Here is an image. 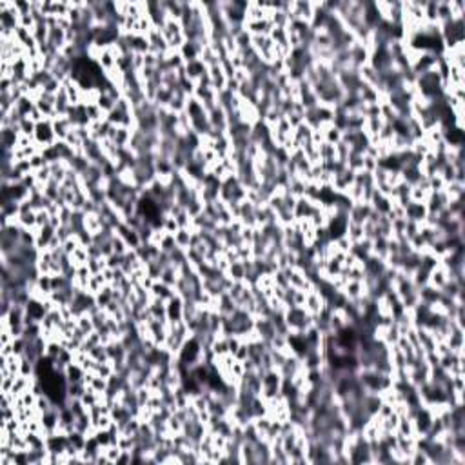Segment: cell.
<instances>
[{
	"mask_svg": "<svg viewBox=\"0 0 465 465\" xmlns=\"http://www.w3.org/2000/svg\"><path fill=\"white\" fill-rule=\"evenodd\" d=\"M184 298L180 296L178 293L173 298H169L166 302V309H168V322L174 324V322H182L184 320Z\"/></svg>",
	"mask_w": 465,
	"mask_h": 465,
	"instance_id": "6da1fadb",
	"label": "cell"
},
{
	"mask_svg": "<svg viewBox=\"0 0 465 465\" xmlns=\"http://www.w3.org/2000/svg\"><path fill=\"white\" fill-rule=\"evenodd\" d=\"M303 307H305V311H307L309 314L318 316V314L322 313V311H324V307H325V300L322 298V295H320V293L314 289V291L307 293V298H305Z\"/></svg>",
	"mask_w": 465,
	"mask_h": 465,
	"instance_id": "7a4b0ae2",
	"label": "cell"
},
{
	"mask_svg": "<svg viewBox=\"0 0 465 465\" xmlns=\"http://www.w3.org/2000/svg\"><path fill=\"white\" fill-rule=\"evenodd\" d=\"M184 73H185V77L189 80H193V82H198V80L202 79L204 75L208 73V66L204 64L200 58L198 60H193V62H187L184 66Z\"/></svg>",
	"mask_w": 465,
	"mask_h": 465,
	"instance_id": "3957f363",
	"label": "cell"
},
{
	"mask_svg": "<svg viewBox=\"0 0 465 465\" xmlns=\"http://www.w3.org/2000/svg\"><path fill=\"white\" fill-rule=\"evenodd\" d=\"M404 209H405V218L413 220V222H418V224H423V220H425V216H427L425 204L409 202Z\"/></svg>",
	"mask_w": 465,
	"mask_h": 465,
	"instance_id": "277c9868",
	"label": "cell"
},
{
	"mask_svg": "<svg viewBox=\"0 0 465 465\" xmlns=\"http://www.w3.org/2000/svg\"><path fill=\"white\" fill-rule=\"evenodd\" d=\"M449 280V271L443 267L442 263H438L436 267L429 273V280H427V284L431 287H434V289H442L445 284H447Z\"/></svg>",
	"mask_w": 465,
	"mask_h": 465,
	"instance_id": "5b68a950",
	"label": "cell"
},
{
	"mask_svg": "<svg viewBox=\"0 0 465 465\" xmlns=\"http://www.w3.org/2000/svg\"><path fill=\"white\" fill-rule=\"evenodd\" d=\"M149 291H151L153 298H160L164 302H168L169 298H173L174 295H176V289H174V287L168 286V284H164V282H160V280L155 282Z\"/></svg>",
	"mask_w": 465,
	"mask_h": 465,
	"instance_id": "8992f818",
	"label": "cell"
},
{
	"mask_svg": "<svg viewBox=\"0 0 465 465\" xmlns=\"http://www.w3.org/2000/svg\"><path fill=\"white\" fill-rule=\"evenodd\" d=\"M71 129H73V124L69 122L68 117H56L55 120H53V131H55L56 140H60V142L66 140V136H68V133Z\"/></svg>",
	"mask_w": 465,
	"mask_h": 465,
	"instance_id": "52a82bcc",
	"label": "cell"
},
{
	"mask_svg": "<svg viewBox=\"0 0 465 465\" xmlns=\"http://www.w3.org/2000/svg\"><path fill=\"white\" fill-rule=\"evenodd\" d=\"M178 53L182 55V58H184V62L187 64V62H193V60H198L200 58V53H202V47L196 44V42H191V40H185V44L182 45L178 49Z\"/></svg>",
	"mask_w": 465,
	"mask_h": 465,
	"instance_id": "ba28073f",
	"label": "cell"
},
{
	"mask_svg": "<svg viewBox=\"0 0 465 465\" xmlns=\"http://www.w3.org/2000/svg\"><path fill=\"white\" fill-rule=\"evenodd\" d=\"M95 62L98 64V66H100V69L104 71V73H107V71H111V69L117 68L118 58L113 55L109 47H106V49H102V53L98 55V58H96Z\"/></svg>",
	"mask_w": 465,
	"mask_h": 465,
	"instance_id": "9c48e42d",
	"label": "cell"
},
{
	"mask_svg": "<svg viewBox=\"0 0 465 465\" xmlns=\"http://www.w3.org/2000/svg\"><path fill=\"white\" fill-rule=\"evenodd\" d=\"M180 280V267L178 265H168V267H164L162 275H160V282H164V284H168V286L171 287H176V284H178Z\"/></svg>",
	"mask_w": 465,
	"mask_h": 465,
	"instance_id": "30bf717a",
	"label": "cell"
},
{
	"mask_svg": "<svg viewBox=\"0 0 465 465\" xmlns=\"http://www.w3.org/2000/svg\"><path fill=\"white\" fill-rule=\"evenodd\" d=\"M236 307H238V305H236L235 300L229 296V293H224V295L218 296V313L222 314V316H231V314L235 313Z\"/></svg>",
	"mask_w": 465,
	"mask_h": 465,
	"instance_id": "8fae6325",
	"label": "cell"
},
{
	"mask_svg": "<svg viewBox=\"0 0 465 465\" xmlns=\"http://www.w3.org/2000/svg\"><path fill=\"white\" fill-rule=\"evenodd\" d=\"M322 131H324V142H329L333 146H337L338 142H342V131L338 127H335L333 124L322 126Z\"/></svg>",
	"mask_w": 465,
	"mask_h": 465,
	"instance_id": "7c38bea8",
	"label": "cell"
},
{
	"mask_svg": "<svg viewBox=\"0 0 465 465\" xmlns=\"http://www.w3.org/2000/svg\"><path fill=\"white\" fill-rule=\"evenodd\" d=\"M225 275L229 276L233 282L246 280V269H244V263H242V260H238V262H231L229 269H227V273H225Z\"/></svg>",
	"mask_w": 465,
	"mask_h": 465,
	"instance_id": "4fadbf2b",
	"label": "cell"
},
{
	"mask_svg": "<svg viewBox=\"0 0 465 465\" xmlns=\"http://www.w3.org/2000/svg\"><path fill=\"white\" fill-rule=\"evenodd\" d=\"M191 235H193V231H191L189 227H180V229L173 235L174 236V242H176V246L182 247V249H189Z\"/></svg>",
	"mask_w": 465,
	"mask_h": 465,
	"instance_id": "5bb4252c",
	"label": "cell"
},
{
	"mask_svg": "<svg viewBox=\"0 0 465 465\" xmlns=\"http://www.w3.org/2000/svg\"><path fill=\"white\" fill-rule=\"evenodd\" d=\"M429 195H431V191L425 189V187H420V185H413L411 187V202L425 204Z\"/></svg>",
	"mask_w": 465,
	"mask_h": 465,
	"instance_id": "9a60e30c",
	"label": "cell"
},
{
	"mask_svg": "<svg viewBox=\"0 0 465 465\" xmlns=\"http://www.w3.org/2000/svg\"><path fill=\"white\" fill-rule=\"evenodd\" d=\"M96 106L100 107L102 111L106 113H109V111H113L115 109V106H117V100L113 98V96H109L107 93H100V96H98V100H96Z\"/></svg>",
	"mask_w": 465,
	"mask_h": 465,
	"instance_id": "2e32d148",
	"label": "cell"
},
{
	"mask_svg": "<svg viewBox=\"0 0 465 465\" xmlns=\"http://www.w3.org/2000/svg\"><path fill=\"white\" fill-rule=\"evenodd\" d=\"M345 235L351 238V242L353 244H356V242H360L362 238H365V235H364V225H360V224H351L349 222V225H347V233Z\"/></svg>",
	"mask_w": 465,
	"mask_h": 465,
	"instance_id": "e0dca14e",
	"label": "cell"
},
{
	"mask_svg": "<svg viewBox=\"0 0 465 465\" xmlns=\"http://www.w3.org/2000/svg\"><path fill=\"white\" fill-rule=\"evenodd\" d=\"M77 247H80V240H79V236H77V235L69 236L68 240L62 242V249H64V253H66V254H69V256H71V254L77 251Z\"/></svg>",
	"mask_w": 465,
	"mask_h": 465,
	"instance_id": "ac0fdd59",
	"label": "cell"
},
{
	"mask_svg": "<svg viewBox=\"0 0 465 465\" xmlns=\"http://www.w3.org/2000/svg\"><path fill=\"white\" fill-rule=\"evenodd\" d=\"M111 244H113V251L117 253V254H126V253L129 251V246L126 244V240H124L120 235H115L111 238Z\"/></svg>",
	"mask_w": 465,
	"mask_h": 465,
	"instance_id": "d6986e66",
	"label": "cell"
},
{
	"mask_svg": "<svg viewBox=\"0 0 465 465\" xmlns=\"http://www.w3.org/2000/svg\"><path fill=\"white\" fill-rule=\"evenodd\" d=\"M87 387H91L93 391H96L98 394H104L107 391V378H102V376L95 375V378L91 380V383Z\"/></svg>",
	"mask_w": 465,
	"mask_h": 465,
	"instance_id": "ffe728a7",
	"label": "cell"
},
{
	"mask_svg": "<svg viewBox=\"0 0 465 465\" xmlns=\"http://www.w3.org/2000/svg\"><path fill=\"white\" fill-rule=\"evenodd\" d=\"M162 229L166 231V233H169V235H174V233H176L180 227H178V224H176L174 216H171V214H166V216H164V222H162Z\"/></svg>",
	"mask_w": 465,
	"mask_h": 465,
	"instance_id": "44dd1931",
	"label": "cell"
},
{
	"mask_svg": "<svg viewBox=\"0 0 465 465\" xmlns=\"http://www.w3.org/2000/svg\"><path fill=\"white\" fill-rule=\"evenodd\" d=\"M35 178H37V182L42 185H45L47 182L51 180V168L49 164L47 166H44V168H40L39 171H35Z\"/></svg>",
	"mask_w": 465,
	"mask_h": 465,
	"instance_id": "7402d4cb",
	"label": "cell"
},
{
	"mask_svg": "<svg viewBox=\"0 0 465 465\" xmlns=\"http://www.w3.org/2000/svg\"><path fill=\"white\" fill-rule=\"evenodd\" d=\"M176 247H178V246H176V242H174V236L173 235H166V236H164V240L160 242V251L168 253V254L171 251H174Z\"/></svg>",
	"mask_w": 465,
	"mask_h": 465,
	"instance_id": "603a6c76",
	"label": "cell"
},
{
	"mask_svg": "<svg viewBox=\"0 0 465 465\" xmlns=\"http://www.w3.org/2000/svg\"><path fill=\"white\" fill-rule=\"evenodd\" d=\"M335 244H337L338 251L340 253H351V249H353V242H351V238H349L347 235L340 236L338 240H335Z\"/></svg>",
	"mask_w": 465,
	"mask_h": 465,
	"instance_id": "cb8c5ba5",
	"label": "cell"
},
{
	"mask_svg": "<svg viewBox=\"0 0 465 465\" xmlns=\"http://www.w3.org/2000/svg\"><path fill=\"white\" fill-rule=\"evenodd\" d=\"M60 89H62V82H60V80H56V79L49 80V82H47V84L42 87V91H44V93H47V95H56V93H58Z\"/></svg>",
	"mask_w": 465,
	"mask_h": 465,
	"instance_id": "d4e9b609",
	"label": "cell"
},
{
	"mask_svg": "<svg viewBox=\"0 0 465 465\" xmlns=\"http://www.w3.org/2000/svg\"><path fill=\"white\" fill-rule=\"evenodd\" d=\"M29 166H31V169H33V173H35V171H39L40 168L47 166V162L44 160L42 153H37V155H33V157L29 158Z\"/></svg>",
	"mask_w": 465,
	"mask_h": 465,
	"instance_id": "484cf974",
	"label": "cell"
},
{
	"mask_svg": "<svg viewBox=\"0 0 465 465\" xmlns=\"http://www.w3.org/2000/svg\"><path fill=\"white\" fill-rule=\"evenodd\" d=\"M51 214L47 209H39L37 211V227H44V225H49Z\"/></svg>",
	"mask_w": 465,
	"mask_h": 465,
	"instance_id": "4316f807",
	"label": "cell"
}]
</instances>
